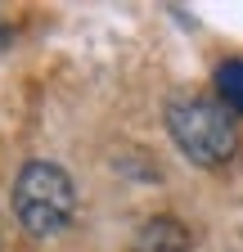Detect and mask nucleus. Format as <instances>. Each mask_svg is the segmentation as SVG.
Segmentation results:
<instances>
[{
    "instance_id": "1",
    "label": "nucleus",
    "mask_w": 243,
    "mask_h": 252,
    "mask_svg": "<svg viewBox=\"0 0 243 252\" xmlns=\"http://www.w3.org/2000/svg\"><path fill=\"white\" fill-rule=\"evenodd\" d=\"M9 207H14L18 225L32 239H54V234H63L72 225V216H77V185L59 162L32 158V162L14 176Z\"/></svg>"
},
{
    "instance_id": "3",
    "label": "nucleus",
    "mask_w": 243,
    "mask_h": 252,
    "mask_svg": "<svg viewBox=\"0 0 243 252\" xmlns=\"http://www.w3.org/2000/svg\"><path fill=\"white\" fill-rule=\"evenodd\" d=\"M135 252H194V243H189V230L176 216H153L140 225Z\"/></svg>"
},
{
    "instance_id": "4",
    "label": "nucleus",
    "mask_w": 243,
    "mask_h": 252,
    "mask_svg": "<svg viewBox=\"0 0 243 252\" xmlns=\"http://www.w3.org/2000/svg\"><path fill=\"white\" fill-rule=\"evenodd\" d=\"M216 99L230 113H243V59H225L216 68Z\"/></svg>"
},
{
    "instance_id": "2",
    "label": "nucleus",
    "mask_w": 243,
    "mask_h": 252,
    "mask_svg": "<svg viewBox=\"0 0 243 252\" xmlns=\"http://www.w3.org/2000/svg\"><path fill=\"white\" fill-rule=\"evenodd\" d=\"M167 131L194 167H221L239 149V122L221 99L180 94L167 104Z\"/></svg>"
}]
</instances>
